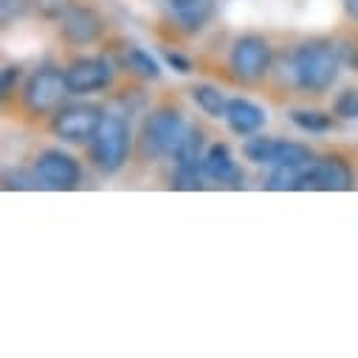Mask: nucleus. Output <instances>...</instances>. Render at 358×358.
<instances>
[{"mask_svg":"<svg viewBox=\"0 0 358 358\" xmlns=\"http://www.w3.org/2000/svg\"><path fill=\"white\" fill-rule=\"evenodd\" d=\"M355 187V172L352 164L338 155V152H327V155H316L313 164H308L305 178H302V189H319V192H347Z\"/></svg>","mask_w":358,"mask_h":358,"instance_id":"nucleus-7","label":"nucleus"},{"mask_svg":"<svg viewBox=\"0 0 358 358\" xmlns=\"http://www.w3.org/2000/svg\"><path fill=\"white\" fill-rule=\"evenodd\" d=\"M333 113H336V119L358 122V87H344L333 102Z\"/></svg>","mask_w":358,"mask_h":358,"instance_id":"nucleus-21","label":"nucleus"},{"mask_svg":"<svg viewBox=\"0 0 358 358\" xmlns=\"http://www.w3.org/2000/svg\"><path fill=\"white\" fill-rule=\"evenodd\" d=\"M206 172H203V164L201 166H184V164H175V172H172V187L175 189H187V192H198L206 187Z\"/></svg>","mask_w":358,"mask_h":358,"instance_id":"nucleus-20","label":"nucleus"},{"mask_svg":"<svg viewBox=\"0 0 358 358\" xmlns=\"http://www.w3.org/2000/svg\"><path fill=\"white\" fill-rule=\"evenodd\" d=\"M105 29H108L105 26V17L94 6H82V3L71 6L68 15L59 20V37L68 45H76V48L99 43L102 34H105Z\"/></svg>","mask_w":358,"mask_h":358,"instance_id":"nucleus-10","label":"nucleus"},{"mask_svg":"<svg viewBox=\"0 0 358 358\" xmlns=\"http://www.w3.org/2000/svg\"><path fill=\"white\" fill-rule=\"evenodd\" d=\"M291 122L305 133H330L336 127V116L322 110H294Z\"/></svg>","mask_w":358,"mask_h":358,"instance_id":"nucleus-19","label":"nucleus"},{"mask_svg":"<svg viewBox=\"0 0 358 358\" xmlns=\"http://www.w3.org/2000/svg\"><path fill=\"white\" fill-rule=\"evenodd\" d=\"M68 94V85H65V71L54 68V65H43L37 68L20 87V105L26 110V116L31 119H48L54 116Z\"/></svg>","mask_w":358,"mask_h":358,"instance_id":"nucleus-4","label":"nucleus"},{"mask_svg":"<svg viewBox=\"0 0 358 358\" xmlns=\"http://www.w3.org/2000/svg\"><path fill=\"white\" fill-rule=\"evenodd\" d=\"M3 187H6V189H40L43 184H40V178H37L34 169L17 166V169H9V172L3 175Z\"/></svg>","mask_w":358,"mask_h":358,"instance_id":"nucleus-23","label":"nucleus"},{"mask_svg":"<svg viewBox=\"0 0 358 358\" xmlns=\"http://www.w3.org/2000/svg\"><path fill=\"white\" fill-rule=\"evenodd\" d=\"M288 71L291 85L302 91V96H324L341 71L338 43L327 37H310L299 43L288 54Z\"/></svg>","mask_w":358,"mask_h":358,"instance_id":"nucleus-1","label":"nucleus"},{"mask_svg":"<svg viewBox=\"0 0 358 358\" xmlns=\"http://www.w3.org/2000/svg\"><path fill=\"white\" fill-rule=\"evenodd\" d=\"M65 71V85L71 96H87L113 87V62L108 57H79Z\"/></svg>","mask_w":358,"mask_h":358,"instance_id":"nucleus-8","label":"nucleus"},{"mask_svg":"<svg viewBox=\"0 0 358 358\" xmlns=\"http://www.w3.org/2000/svg\"><path fill=\"white\" fill-rule=\"evenodd\" d=\"M229 68L237 82L257 85L274 68V48L262 34H243L229 51Z\"/></svg>","mask_w":358,"mask_h":358,"instance_id":"nucleus-5","label":"nucleus"},{"mask_svg":"<svg viewBox=\"0 0 358 358\" xmlns=\"http://www.w3.org/2000/svg\"><path fill=\"white\" fill-rule=\"evenodd\" d=\"M20 76H23V68L20 65H6L3 73H0V96H3V102H9L17 91L20 85Z\"/></svg>","mask_w":358,"mask_h":358,"instance_id":"nucleus-24","label":"nucleus"},{"mask_svg":"<svg viewBox=\"0 0 358 358\" xmlns=\"http://www.w3.org/2000/svg\"><path fill=\"white\" fill-rule=\"evenodd\" d=\"M206 158V133L203 127H189L181 150L175 155V164H184V166H201Z\"/></svg>","mask_w":358,"mask_h":358,"instance_id":"nucleus-17","label":"nucleus"},{"mask_svg":"<svg viewBox=\"0 0 358 358\" xmlns=\"http://www.w3.org/2000/svg\"><path fill=\"white\" fill-rule=\"evenodd\" d=\"M133 150V133L124 113H108L96 136L87 141V158L102 175H116Z\"/></svg>","mask_w":358,"mask_h":358,"instance_id":"nucleus-2","label":"nucleus"},{"mask_svg":"<svg viewBox=\"0 0 358 358\" xmlns=\"http://www.w3.org/2000/svg\"><path fill=\"white\" fill-rule=\"evenodd\" d=\"M34 172L40 178V184L45 189H57V192H71L82 184V166L73 155H68L65 150H43L34 161Z\"/></svg>","mask_w":358,"mask_h":358,"instance_id":"nucleus-9","label":"nucleus"},{"mask_svg":"<svg viewBox=\"0 0 358 358\" xmlns=\"http://www.w3.org/2000/svg\"><path fill=\"white\" fill-rule=\"evenodd\" d=\"M344 12L352 23H358V0H344Z\"/></svg>","mask_w":358,"mask_h":358,"instance_id":"nucleus-28","label":"nucleus"},{"mask_svg":"<svg viewBox=\"0 0 358 358\" xmlns=\"http://www.w3.org/2000/svg\"><path fill=\"white\" fill-rule=\"evenodd\" d=\"M71 6H76V0H34V12L48 23H59Z\"/></svg>","mask_w":358,"mask_h":358,"instance_id":"nucleus-22","label":"nucleus"},{"mask_svg":"<svg viewBox=\"0 0 358 358\" xmlns=\"http://www.w3.org/2000/svg\"><path fill=\"white\" fill-rule=\"evenodd\" d=\"M29 6L31 0H0V20H3V26H12L29 12Z\"/></svg>","mask_w":358,"mask_h":358,"instance_id":"nucleus-25","label":"nucleus"},{"mask_svg":"<svg viewBox=\"0 0 358 358\" xmlns=\"http://www.w3.org/2000/svg\"><path fill=\"white\" fill-rule=\"evenodd\" d=\"M280 141L282 138H271V136H254L243 144V155L257 164V166H274V158H277V150H280Z\"/></svg>","mask_w":358,"mask_h":358,"instance_id":"nucleus-16","label":"nucleus"},{"mask_svg":"<svg viewBox=\"0 0 358 358\" xmlns=\"http://www.w3.org/2000/svg\"><path fill=\"white\" fill-rule=\"evenodd\" d=\"M189 133V124L181 110L175 108H155L141 122V138L138 147L147 152V158H175L181 150L184 138Z\"/></svg>","mask_w":358,"mask_h":358,"instance_id":"nucleus-3","label":"nucleus"},{"mask_svg":"<svg viewBox=\"0 0 358 358\" xmlns=\"http://www.w3.org/2000/svg\"><path fill=\"white\" fill-rule=\"evenodd\" d=\"M338 57H341V65L358 71V37L355 34L338 40Z\"/></svg>","mask_w":358,"mask_h":358,"instance_id":"nucleus-26","label":"nucleus"},{"mask_svg":"<svg viewBox=\"0 0 358 358\" xmlns=\"http://www.w3.org/2000/svg\"><path fill=\"white\" fill-rule=\"evenodd\" d=\"M189 94H192L195 105H198L209 119H226V105H229V99L223 96L220 87H215V85H209V82H198V85H192Z\"/></svg>","mask_w":358,"mask_h":358,"instance_id":"nucleus-15","label":"nucleus"},{"mask_svg":"<svg viewBox=\"0 0 358 358\" xmlns=\"http://www.w3.org/2000/svg\"><path fill=\"white\" fill-rule=\"evenodd\" d=\"M164 59H166V65H169L172 71H178V73H192V59L184 57L181 51L166 48V51H164Z\"/></svg>","mask_w":358,"mask_h":358,"instance_id":"nucleus-27","label":"nucleus"},{"mask_svg":"<svg viewBox=\"0 0 358 358\" xmlns=\"http://www.w3.org/2000/svg\"><path fill=\"white\" fill-rule=\"evenodd\" d=\"M265 122H268V116H265V110L257 102L243 99V96L229 99V105H226V124H229V130L234 136L248 138V136L259 133L265 127Z\"/></svg>","mask_w":358,"mask_h":358,"instance_id":"nucleus-12","label":"nucleus"},{"mask_svg":"<svg viewBox=\"0 0 358 358\" xmlns=\"http://www.w3.org/2000/svg\"><path fill=\"white\" fill-rule=\"evenodd\" d=\"M119 65H122V71H127L136 79H158L161 76V68H158L155 57L147 54L138 45H124L119 51Z\"/></svg>","mask_w":358,"mask_h":358,"instance_id":"nucleus-14","label":"nucleus"},{"mask_svg":"<svg viewBox=\"0 0 358 358\" xmlns=\"http://www.w3.org/2000/svg\"><path fill=\"white\" fill-rule=\"evenodd\" d=\"M105 108L94 105V102H73V105H62L54 116H51V130L57 138L68 141V144H87L96 130L105 122Z\"/></svg>","mask_w":358,"mask_h":358,"instance_id":"nucleus-6","label":"nucleus"},{"mask_svg":"<svg viewBox=\"0 0 358 358\" xmlns=\"http://www.w3.org/2000/svg\"><path fill=\"white\" fill-rule=\"evenodd\" d=\"M308 166H271V175L265 181V189L274 192H299L302 189V178Z\"/></svg>","mask_w":358,"mask_h":358,"instance_id":"nucleus-18","label":"nucleus"},{"mask_svg":"<svg viewBox=\"0 0 358 358\" xmlns=\"http://www.w3.org/2000/svg\"><path fill=\"white\" fill-rule=\"evenodd\" d=\"M169 6H184V3H189V0H166Z\"/></svg>","mask_w":358,"mask_h":358,"instance_id":"nucleus-29","label":"nucleus"},{"mask_svg":"<svg viewBox=\"0 0 358 358\" xmlns=\"http://www.w3.org/2000/svg\"><path fill=\"white\" fill-rule=\"evenodd\" d=\"M203 172L209 181L215 184H223V187H231V189H240L243 181H245V175L240 169V164L234 161L229 144H212L206 150V158H203Z\"/></svg>","mask_w":358,"mask_h":358,"instance_id":"nucleus-11","label":"nucleus"},{"mask_svg":"<svg viewBox=\"0 0 358 358\" xmlns=\"http://www.w3.org/2000/svg\"><path fill=\"white\" fill-rule=\"evenodd\" d=\"M215 15V0H189L184 6H172V23L184 34H198Z\"/></svg>","mask_w":358,"mask_h":358,"instance_id":"nucleus-13","label":"nucleus"}]
</instances>
